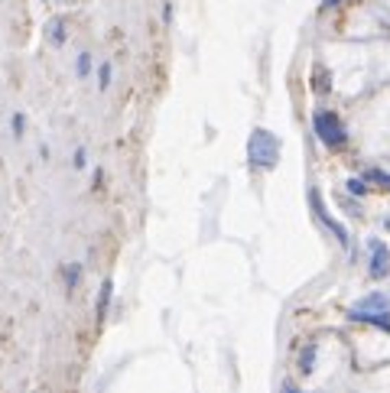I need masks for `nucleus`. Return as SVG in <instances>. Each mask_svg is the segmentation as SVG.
Instances as JSON below:
<instances>
[{"label":"nucleus","instance_id":"obj_8","mask_svg":"<svg viewBox=\"0 0 390 393\" xmlns=\"http://www.w3.org/2000/svg\"><path fill=\"white\" fill-rule=\"evenodd\" d=\"M82 263H65L62 267V283H65V293H75V286H78V280H82Z\"/></svg>","mask_w":390,"mask_h":393},{"label":"nucleus","instance_id":"obj_12","mask_svg":"<svg viewBox=\"0 0 390 393\" xmlns=\"http://www.w3.org/2000/svg\"><path fill=\"white\" fill-rule=\"evenodd\" d=\"M72 169H75V172H85V169H88V150H85V147H75V153H72Z\"/></svg>","mask_w":390,"mask_h":393},{"label":"nucleus","instance_id":"obj_17","mask_svg":"<svg viewBox=\"0 0 390 393\" xmlns=\"http://www.w3.org/2000/svg\"><path fill=\"white\" fill-rule=\"evenodd\" d=\"M335 3H339V0H322V10H332Z\"/></svg>","mask_w":390,"mask_h":393},{"label":"nucleus","instance_id":"obj_7","mask_svg":"<svg viewBox=\"0 0 390 393\" xmlns=\"http://www.w3.org/2000/svg\"><path fill=\"white\" fill-rule=\"evenodd\" d=\"M354 309H361V312H390V299L384 293H371L367 299H361Z\"/></svg>","mask_w":390,"mask_h":393},{"label":"nucleus","instance_id":"obj_11","mask_svg":"<svg viewBox=\"0 0 390 393\" xmlns=\"http://www.w3.org/2000/svg\"><path fill=\"white\" fill-rule=\"evenodd\" d=\"M111 78H114V65H111V62H101V65H98V91H108Z\"/></svg>","mask_w":390,"mask_h":393},{"label":"nucleus","instance_id":"obj_10","mask_svg":"<svg viewBox=\"0 0 390 393\" xmlns=\"http://www.w3.org/2000/svg\"><path fill=\"white\" fill-rule=\"evenodd\" d=\"M91 72H95V59H91V52H78V59H75V75H78V78H88Z\"/></svg>","mask_w":390,"mask_h":393},{"label":"nucleus","instance_id":"obj_2","mask_svg":"<svg viewBox=\"0 0 390 393\" xmlns=\"http://www.w3.org/2000/svg\"><path fill=\"white\" fill-rule=\"evenodd\" d=\"M312 130H316V136L325 143V147H341V143L348 140V130H345L341 117L339 114H332V111L312 114Z\"/></svg>","mask_w":390,"mask_h":393},{"label":"nucleus","instance_id":"obj_13","mask_svg":"<svg viewBox=\"0 0 390 393\" xmlns=\"http://www.w3.org/2000/svg\"><path fill=\"white\" fill-rule=\"evenodd\" d=\"M10 130H13V136H16V140L23 136V130H26V114L23 111H16L10 117Z\"/></svg>","mask_w":390,"mask_h":393},{"label":"nucleus","instance_id":"obj_14","mask_svg":"<svg viewBox=\"0 0 390 393\" xmlns=\"http://www.w3.org/2000/svg\"><path fill=\"white\" fill-rule=\"evenodd\" d=\"M365 179H367V182H374V185H384V189H390V176H387V172H380V169H367Z\"/></svg>","mask_w":390,"mask_h":393},{"label":"nucleus","instance_id":"obj_6","mask_svg":"<svg viewBox=\"0 0 390 393\" xmlns=\"http://www.w3.org/2000/svg\"><path fill=\"white\" fill-rule=\"evenodd\" d=\"M111 296H114V283L104 280V283H101V293H98V306H95V322H98V325H104V319H108Z\"/></svg>","mask_w":390,"mask_h":393},{"label":"nucleus","instance_id":"obj_9","mask_svg":"<svg viewBox=\"0 0 390 393\" xmlns=\"http://www.w3.org/2000/svg\"><path fill=\"white\" fill-rule=\"evenodd\" d=\"M65 39H69L65 20H62V16H56V20L49 23V43H52V46H65Z\"/></svg>","mask_w":390,"mask_h":393},{"label":"nucleus","instance_id":"obj_16","mask_svg":"<svg viewBox=\"0 0 390 393\" xmlns=\"http://www.w3.org/2000/svg\"><path fill=\"white\" fill-rule=\"evenodd\" d=\"M348 192L352 195H367L371 189H367V179H348Z\"/></svg>","mask_w":390,"mask_h":393},{"label":"nucleus","instance_id":"obj_3","mask_svg":"<svg viewBox=\"0 0 390 393\" xmlns=\"http://www.w3.org/2000/svg\"><path fill=\"white\" fill-rule=\"evenodd\" d=\"M309 202H312V211H316L319 222L325 224V228H329V231L335 234V237H339L341 244L348 247V231H345V228H341V224L335 222V218H332L329 211H325V202H322V195H319V189H309Z\"/></svg>","mask_w":390,"mask_h":393},{"label":"nucleus","instance_id":"obj_4","mask_svg":"<svg viewBox=\"0 0 390 393\" xmlns=\"http://www.w3.org/2000/svg\"><path fill=\"white\" fill-rule=\"evenodd\" d=\"M367 247H371V276H374V280H384V276L390 273V250H387V244H384L380 237H371Z\"/></svg>","mask_w":390,"mask_h":393},{"label":"nucleus","instance_id":"obj_5","mask_svg":"<svg viewBox=\"0 0 390 393\" xmlns=\"http://www.w3.org/2000/svg\"><path fill=\"white\" fill-rule=\"evenodd\" d=\"M352 322H361V325H374V329H384L390 332V312H361V309H352L348 312Z\"/></svg>","mask_w":390,"mask_h":393},{"label":"nucleus","instance_id":"obj_1","mask_svg":"<svg viewBox=\"0 0 390 393\" xmlns=\"http://www.w3.org/2000/svg\"><path fill=\"white\" fill-rule=\"evenodd\" d=\"M280 136L267 130V127H254L251 140H247V160L257 169H273L280 163Z\"/></svg>","mask_w":390,"mask_h":393},{"label":"nucleus","instance_id":"obj_15","mask_svg":"<svg viewBox=\"0 0 390 393\" xmlns=\"http://www.w3.org/2000/svg\"><path fill=\"white\" fill-rule=\"evenodd\" d=\"M312 364H316V348L309 344V348L303 351V357H299V368H303V374H309V370H312Z\"/></svg>","mask_w":390,"mask_h":393}]
</instances>
